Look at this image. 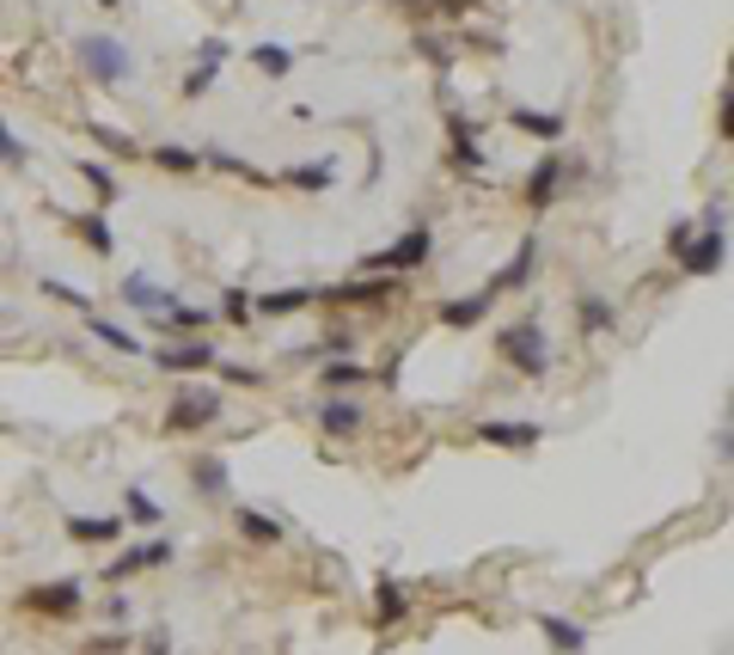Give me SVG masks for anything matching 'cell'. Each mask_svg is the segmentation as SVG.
Masks as SVG:
<instances>
[{"label": "cell", "mask_w": 734, "mask_h": 655, "mask_svg": "<svg viewBox=\"0 0 734 655\" xmlns=\"http://www.w3.org/2000/svg\"><path fill=\"white\" fill-rule=\"evenodd\" d=\"M496 349H502V361H508L515 374H527V380H545L551 374V344H545V331L532 325V319H520V325L502 331Z\"/></svg>", "instance_id": "6da1fadb"}, {"label": "cell", "mask_w": 734, "mask_h": 655, "mask_svg": "<svg viewBox=\"0 0 734 655\" xmlns=\"http://www.w3.org/2000/svg\"><path fill=\"white\" fill-rule=\"evenodd\" d=\"M429 251H435L429 227H410V234H398L392 246L368 251V258H361V276H405V270H422V264H429Z\"/></svg>", "instance_id": "7a4b0ae2"}, {"label": "cell", "mask_w": 734, "mask_h": 655, "mask_svg": "<svg viewBox=\"0 0 734 655\" xmlns=\"http://www.w3.org/2000/svg\"><path fill=\"white\" fill-rule=\"evenodd\" d=\"M220 410H227V398H220V392H208V386L172 392V405H166V436H196V429L220 422Z\"/></svg>", "instance_id": "3957f363"}, {"label": "cell", "mask_w": 734, "mask_h": 655, "mask_svg": "<svg viewBox=\"0 0 734 655\" xmlns=\"http://www.w3.org/2000/svg\"><path fill=\"white\" fill-rule=\"evenodd\" d=\"M74 62L86 68L98 86H123V80L135 74V62H129V49L117 44V37H74Z\"/></svg>", "instance_id": "277c9868"}, {"label": "cell", "mask_w": 734, "mask_h": 655, "mask_svg": "<svg viewBox=\"0 0 734 655\" xmlns=\"http://www.w3.org/2000/svg\"><path fill=\"white\" fill-rule=\"evenodd\" d=\"M673 264L686 270V276H717L729 264V227H703V234H686L679 246L667 251Z\"/></svg>", "instance_id": "5b68a950"}, {"label": "cell", "mask_w": 734, "mask_h": 655, "mask_svg": "<svg viewBox=\"0 0 734 655\" xmlns=\"http://www.w3.org/2000/svg\"><path fill=\"white\" fill-rule=\"evenodd\" d=\"M154 361H159V368H166V374H208V368H215V361H220V349L208 344L203 331H196V337H178V344H159V349H154Z\"/></svg>", "instance_id": "8992f818"}, {"label": "cell", "mask_w": 734, "mask_h": 655, "mask_svg": "<svg viewBox=\"0 0 734 655\" xmlns=\"http://www.w3.org/2000/svg\"><path fill=\"white\" fill-rule=\"evenodd\" d=\"M405 288V276H356V282H337V288H318V307H368V300H392Z\"/></svg>", "instance_id": "52a82bcc"}, {"label": "cell", "mask_w": 734, "mask_h": 655, "mask_svg": "<svg viewBox=\"0 0 734 655\" xmlns=\"http://www.w3.org/2000/svg\"><path fill=\"white\" fill-rule=\"evenodd\" d=\"M80 600H86V594H80V582H44V588L19 594V607L37 612V619H74Z\"/></svg>", "instance_id": "ba28073f"}, {"label": "cell", "mask_w": 734, "mask_h": 655, "mask_svg": "<svg viewBox=\"0 0 734 655\" xmlns=\"http://www.w3.org/2000/svg\"><path fill=\"white\" fill-rule=\"evenodd\" d=\"M557 184H563V154H545V159H539V166H532V172H527V190H520V196H527V209H532V215H539V209H551V203H557Z\"/></svg>", "instance_id": "9c48e42d"}, {"label": "cell", "mask_w": 734, "mask_h": 655, "mask_svg": "<svg viewBox=\"0 0 734 655\" xmlns=\"http://www.w3.org/2000/svg\"><path fill=\"white\" fill-rule=\"evenodd\" d=\"M172 558H178V546H172V539H147V546H129L123 558L110 563V582L135 576V570H159V563H172Z\"/></svg>", "instance_id": "30bf717a"}, {"label": "cell", "mask_w": 734, "mask_h": 655, "mask_svg": "<svg viewBox=\"0 0 734 655\" xmlns=\"http://www.w3.org/2000/svg\"><path fill=\"white\" fill-rule=\"evenodd\" d=\"M318 429H325L330 441H349V436H361V429H368V410L344 405V398H325V405H318Z\"/></svg>", "instance_id": "8fae6325"}, {"label": "cell", "mask_w": 734, "mask_h": 655, "mask_svg": "<svg viewBox=\"0 0 734 655\" xmlns=\"http://www.w3.org/2000/svg\"><path fill=\"white\" fill-rule=\"evenodd\" d=\"M405 612H410V588L398 576H380L374 582V624H380V631H392Z\"/></svg>", "instance_id": "7c38bea8"}, {"label": "cell", "mask_w": 734, "mask_h": 655, "mask_svg": "<svg viewBox=\"0 0 734 655\" xmlns=\"http://www.w3.org/2000/svg\"><path fill=\"white\" fill-rule=\"evenodd\" d=\"M478 441H490V448H539L545 441V429L539 422H478Z\"/></svg>", "instance_id": "4fadbf2b"}, {"label": "cell", "mask_w": 734, "mask_h": 655, "mask_svg": "<svg viewBox=\"0 0 734 655\" xmlns=\"http://www.w3.org/2000/svg\"><path fill=\"white\" fill-rule=\"evenodd\" d=\"M539 631H545V643L557 655H581V650H588V624L563 619V612H539Z\"/></svg>", "instance_id": "5bb4252c"}, {"label": "cell", "mask_w": 734, "mask_h": 655, "mask_svg": "<svg viewBox=\"0 0 734 655\" xmlns=\"http://www.w3.org/2000/svg\"><path fill=\"white\" fill-rule=\"evenodd\" d=\"M490 307H496V288H478V295H466V300H447V307H441V325L466 331V325H478V319H490Z\"/></svg>", "instance_id": "9a60e30c"}, {"label": "cell", "mask_w": 734, "mask_h": 655, "mask_svg": "<svg viewBox=\"0 0 734 655\" xmlns=\"http://www.w3.org/2000/svg\"><path fill=\"white\" fill-rule=\"evenodd\" d=\"M68 539H80V546H110V539H123V521L117 515H68Z\"/></svg>", "instance_id": "2e32d148"}, {"label": "cell", "mask_w": 734, "mask_h": 655, "mask_svg": "<svg viewBox=\"0 0 734 655\" xmlns=\"http://www.w3.org/2000/svg\"><path fill=\"white\" fill-rule=\"evenodd\" d=\"M576 325H581V337H600V331H618V307H612L606 295H581V300H576Z\"/></svg>", "instance_id": "e0dca14e"}, {"label": "cell", "mask_w": 734, "mask_h": 655, "mask_svg": "<svg viewBox=\"0 0 734 655\" xmlns=\"http://www.w3.org/2000/svg\"><path fill=\"white\" fill-rule=\"evenodd\" d=\"M117 295H123V307H135V312H166L178 300L172 288H154L147 276H123V288H117Z\"/></svg>", "instance_id": "ac0fdd59"}, {"label": "cell", "mask_w": 734, "mask_h": 655, "mask_svg": "<svg viewBox=\"0 0 734 655\" xmlns=\"http://www.w3.org/2000/svg\"><path fill=\"white\" fill-rule=\"evenodd\" d=\"M318 288H276V295H251V312H264V319H288V312L313 307Z\"/></svg>", "instance_id": "d6986e66"}, {"label": "cell", "mask_w": 734, "mask_h": 655, "mask_svg": "<svg viewBox=\"0 0 734 655\" xmlns=\"http://www.w3.org/2000/svg\"><path fill=\"white\" fill-rule=\"evenodd\" d=\"M233 527H239V539H251V546H281V521L264 515V509H239Z\"/></svg>", "instance_id": "ffe728a7"}, {"label": "cell", "mask_w": 734, "mask_h": 655, "mask_svg": "<svg viewBox=\"0 0 734 655\" xmlns=\"http://www.w3.org/2000/svg\"><path fill=\"white\" fill-rule=\"evenodd\" d=\"M68 227L86 239V251H93V258H110V251H117V234H110L105 215H68Z\"/></svg>", "instance_id": "44dd1931"}, {"label": "cell", "mask_w": 734, "mask_h": 655, "mask_svg": "<svg viewBox=\"0 0 734 655\" xmlns=\"http://www.w3.org/2000/svg\"><path fill=\"white\" fill-rule=\"evenodd\" d=\"M190 484H196V497H227V466H220L215 453H203V460H190Z\"/></svg>", "instance_id": "7402d4cb"}, {"label": "cell", "mask_w": 734, "mask_h": 655, "mask_svg": "<svg viewBox=\"0 0 734 655\" xmlns=\"http://www.w3.org/2000/svg\"><path fill=\"white\" fill-rule=\"evenodd\" d=\"M86 331H93V337H98V344H105V349H123V356H141V349H147V344H141V337H135V331L110 325V319H98V312H86Z\"/></svg>", "instance_id": "603a6c76"}, {"label": "cell", "mask_w": 734, "mask_h": 655, "mask_svg": "<svg viewBox=\"0 0 734 655\" xmlns=\"http://www.w3.org/2000/svg\"><path fill=\"white\" fill-rule=\"evenodd\" d=\"M196 159H203V166H215V172H233V178H245V184H269V172H257V166H245V159H239V154H227L220 141H215V147H203V154H196Z\"/></svg>", "instance_id": "cb8c5ba5"}, {"label": "cell", "mask_w": 734, "mask_h": 655, "mask_svg": "<svg viewBox=\"0 0 734 655\" xmlns=\"http://www.w3.org/2000/svg\"><path fill=\"white\" fill-rule=\"evenodd\" d=\"M318 386L337 392V386H374V368L368 361H330L325 374H318Z\"/></svg>", "instance_id": "d4e9b609"}, {"label": "cell", "mask_w": 734, "mask_h": 655, "mask_svg": "<svg viewBox=\"0 0 734 655\" xmlns=\"http://www.w3.org/2000/svg\"><path fill=\"white\" fill-rule=\"evenodd\" d=\"M454 166L484 172V147H478V123H454Z\"/></svg>", "instance_id": "484cf974"}, {"label": "cell", "mask_w": 734, "mask_h": 655, "mask_svg": "<svg viewBox=\"0 0 734 655\" xmlns=\"http://www.w3.org/2000/svg\"><path fill=\"white\" fill-rule=\"evenodd\" d=\"M281 184H294V190H330V184H337V166H330V159H318V166H288V172H281Z\"/></svg>", "instance_id": "4316f807"}, {"label": "cell", "mask_w": 734, "mask_h": 655, "mask_svg": "<svg viewBox=\"0 0 734 655\" xmlns=\"http://www.w3.org/2000/svg\"><path fill=\"white\" fill-rule=\"evenodd\" d=\"M508 123L515 129H527V135H539V141H563V117H545V110H508Z\"/></svg>", "instance_id": "83f0119b"}, {"label": "cell", "mask_w": 734, "mask_h": 655, "mask_svg": "<svg viewBox=\"0 0 734 655\" xmlns=\"http://www.w3.org/2000/svg\"><path fill=\"white\" fill-rule=\"evenodd\" d=\"M251 68L269 74V80H281L288 68H294V49H288V44H257V49H251Z\"/></svg>", "instance_id": "f1b7e54d"}, {"label": "cell", "mask_w": 734, "mask_h": 655, "mask_svg": "<svg viewBox=\"0 0 734 655\" xmlns=\"http://www.w3.org/2000/svg\"><path fill=\"white\" fill-rule=\"evenodd\" d=\"M147 159H154L159 172H196L203 159H196V147H178V141H166V147H147Z\"/></svg>", "instance_id": "f546056e"}, {"label": "cell", "mask_w": 734, "mask_h": 655, "mask_svg": "<svg viewBox=\"0 0 734 655\" xmlns=\"http://www.w3.org/2000/svg\"><path fill=\"white\" fill-rule=\"evenodd\" d=\"M532 258H539V239H520V251H515V264L502 270V276H496V282H490V288H496V295H502V288H520V282H527V276H532Z\"/></svg>", "instance_id": "4dcf8cb0"}, {"label": "cell", "mask_w": 734, "mask_h": 655, "mask_svg": "<svg viewBox=\"0 0 734 655\" xmlns=\"http://www.w3.org/2000/svg\"><path fill=\"white\" fill-rule=\"evenodd\" d=\"M123 515H129V521H141V527H159V515H166V509H159V502L135 484V490H123Z\"/></svg>", "instance_id": "1f68e13d"}, {"label": "cell", "mask_w": 734, "mask_h": 655, "mask_svg": "<svg viewBox=\"0 0 734 655\" xmlns=\"http://www.w3.org/2000/svg\"><path fill=\"white\" fill-rule=\"evenodd\" d=\"M93 141L105 147V154H117V159H135V154H141L135 135H123V129H105V123H93Z\"/></svg>", "instance_id": "d6a6232c"}, {"label": "cell", "mask_w": 734, "mask_h": 655, "mask_svg": "<svg viewBox=\"0 0 734 655\" xmlns=\"http://www.w3.org/2000/svg\"><path fill=\"white\" fill-rule=\"evenodd\" d=\"M80 178H86V184L98 190V203H105V209L117 203V196H123V190H117V178H110L105 166H98V159H80Z\"/></svg>", "instance_id": "836d02e7"}, {"label": "cell", "mask_w": 734, "mask_h": 655, "mask_svg": "<svg viewBox=\"0 0 734 655\" xmlns=\"http://www.w3.org/2000/svg\"><path fill=\"white\" fill-rule=\"evenodd\" d=\"M356 349V337L349 331H330V337H318L313 349H306V361H337V356H349Z\"/></svg>", "instance_id": "e575fe53"}, {"label": "cell", "mask_w": 734, "mask_h": 655, "mask_svg": "<svg viewBox=\"0 0 734 655\" xmlns=\"http://www.w3.org/2000/svg\"><path fill=\"white\" fill-rule=\"evenodd\" d=\"M44 295H49V300H62V307L93 312V295H86V288H74V282H56V276H49V282H44Z\"/></svg>", "instance_id": "d590c367"}, {"label": "cell", "mask_w": 734, "mask_h": 655, "mask_svg": "<svg viewBox=\"0 0 734 655\" xmlns=\"http://www.w3.org/2000/svg\"><path fill=\"white\" fill-rule=\"evenodd\" d=\"M220 319H227V325H245V319H251V295H245V288H227V295H220Z\"/></svg>", "instance_id": "8d00e7d4"}, {"label": "cell", "mask_w": 734, "mask_h": 655, "mask_svg": "<svg viewBox=\"0 0 734 655\" xmlns=\"http://www.w3.org/2000/svg\"><path fill=\"white\" fill-rule=\"evenodd\" d=\"M227 56H233V44H227V37H203V44H196V62H203V68H220Z\"/></svg>", "instance_id": "74e56055"}, {"label": "cell", "mask_w": 734, "mask_h": 655, "mask_svg": "<svg viewBox=\"0 0 734 655\" xmlns=\"http://www.w3.org/2000/svg\"><path fill=\"white\" fill-rule=\"evenodd\" d=\"M215 80H220V68L196 62V68H190V80H184V98H208V86H215Z\"/></svg>", "instance_id": "f35d334b"}, {"label": "cell", "mask_w": 734, "mask_h": 655, "mask_svg": "<svg viewBox=\"0 0 734 655\" xmlns=\"http://www.w3.org/2000/svg\"><path fill=\"white\" fill-rule=\"evenodd\" d=\"M0 159H7V166H25V159H32V147H25L7 123H0Z\"/></svg>", "instance_id": "ab89813d"}, {"label": "cell", "mask_w": 734, "mask_h": 655, "mask_svg": "<svg viewBox=\"0 0 734 655\" xmlns=\"http://www.w3.org/2000/svg\"><path fill=\"white\" fill-rule=\"evenodd\" d=\"M215 368H220V380H227V386H257V380H264L257 368H239V361H215Z\"/></svg>", "instance_id": "60d3db41"}, {"label": "cell", "mask_w": 734, "mask_h": 655, "mask_svg": "<svg viewBox=\"0 0 734 655\" xmlns=\"http://www.w3.org/2000/svg\"><path fill=\"white\" fill-rule=\"evenodd\" d=\"M698 227H729V196H710L698 215Z\"/></svg>", "instance_id": "b9f144b4"}, {"label": "cell", "mask_w": 734, "mask_h": 655, "mask_svg": "<svg viewBox=\"0 0 734 655\" xmlns=\"http://www.w3.org/2000/svg\"><path fill=\"white\" fill-rule=\"evenodd\" d=\"M93 650H98V655H117V650H129V638H117V631H105V638H93Z\"/></svg>", "instance_id": "7bdbcfd3"}, {"label": "cell", "mask_w": 734, "mask_h": 655, "mask_svg": "<svg viewBox=\"0 0 734 655\" xmlns=\"http://www.w3.org/2000/svg\"><path fill=\"white\" fill-rule=\"evenodd\" d=\"M141 650H147V655H172V638H166V631H147V643H141Z\"/></svg>", "instance_id": "ee69618b"}]
</instances>
